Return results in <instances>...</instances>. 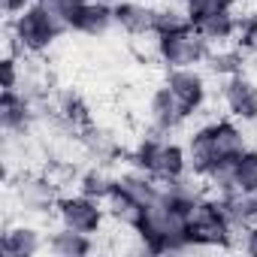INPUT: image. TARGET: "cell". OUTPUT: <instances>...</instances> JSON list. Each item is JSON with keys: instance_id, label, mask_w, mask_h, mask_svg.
Wrapping results in <instances>:
<instances>
[{"instance_id": "obj_1", "label": "cell", "mask_w": 257, "mask_h": 257, "mask_svg": "<svg viewBox=\"0 0 257 257\" xmlns=\"http://www.w3.org/2000/svg\"><path fill=\"white\" fill-rule=\"evenodd\" d=\"M245 149H248V137L239 127V121L230 118V115L227 118H212V121L200 124L197 131L185 140L188 167L200 179H209L221 167L233 164Z\"/></svg>"}, {"instance_id": "obj_2", "label": "cell", "mask_w": 257, "mask_h": 257, "mask_svg": "<svg viewBox=\"0 0 257 257\" xmlns=\"http://www.w3.org/2000/svg\"><path fill=\"white\" fill-rule=\"evenodd\" d=\"M188 221H191V215L173 209L161 197L158 203H152L146 209V218L137 227L140 251H146V254H185V251H191Z\"/></svg>"}, {"instance_id": "obj_3", "label": "cell", "mask_w": 257, "mask_h": 257, "mask_svg": "<svg viewBox=\"0 0 257 257\" xmlns=\"http://www.w3.org/2000/svg\"><path fill=\"white\" fill-rule=\"evenodd\" d=\"M7 34H10V49L16 55H43L64 34H70V28L61 19H55L43 4H31L22 16L10 19Z\"/></svg>"}, {"instance_id": "obj_4", "label": "cell", "mask_w": 257, "mask_h": 257, "mask_svg": "<svg viewBox=\"0 0 257 257\" xmlns=\"http://www.w3.org/2000/svg\"><path fill=\"white\" fill-rule=\"evenodd\" d=\"M127 161H131V167L146 170L161 185L176 182V179H182V176L191 173L185 143H176V140H170L164 134H155V131L134 146V152L127 155Z\"/></svg>"}, {"instance_id": "obj_5", "label": "cell", "mask_w": 257, "mask_h": 257, "mask_svg": "<svg viewBox=\"0 0 257 257\" xmlns=\"http://www.w3.org/2000/svg\"><path fill=\"white\" fill-rule=\"evenodd\" d=\"M239 227H233V221L227 218L218 194H206L200 200V206L194 209L191 221H188V242L191 251H212V248H239Z\"/></svg>"}, {"instance_id": "obj_6", "label": "cell", "mask_w": 257, "mask_h": 257, "mask_svg": "<svg viewBox=\"0 0 257 257\" xmlns=\"http://www.w3.org/2000/svg\"><path fill=\"white\" fill-rule=\"evenodd\" d=\"M191 28L206 37L212 46H224V43H236L239 34V16L236 7L227 4V0H194V4L185 7Z\"/></svg>"}, {"instance_id": "obj_7", "label": "cell", "mask_w": 257, "mask_h": 257, "mask_svg": "<svg viewBox=\"0 0 257 257\" xmlns=\"http://www.w3.org/2000/svg\"><path fill=\"white\" fill-rule=\"evenodd\" d=\"M209 52H212V43L206 37H200L194 28L155 37V55H158V61L167 70H176V67H203L206 58H209Z\"/></svg>"}, {"instance_id": "obj_8", "label": "cell", "mask_w": 257, "mask_h": 257, "mask_svg": "<svg viewBox=\"0 0 257 257\" xmlns=\"http://www.w3.org/2000/svg\"><path fill=\"white\" fill-rule=\"evenodd\" d=\"M55 218L64 224V227H73V230H82V233H91L97 236L106 224V206L82 191L76 194H61L58 197V206H55Z\"/></svg>"}, {"instance_id": "obj_9", "label": "cell", "mask_w": 257, "mask_h": 257, "mask_svg": "<svg viewBox=\"0 0 257 257\" xmlns=\"http://www.w3.org/2000/svg\"><path fill=\"white\" fill-rule=\"evenodd\" d=\"M170 91L176 94V100L182 103L185 115L194 118L206 109L209 103V82H206V73L200 67H176V70H167V79Z\"/></svg>"}, {"instance_id": "obj_10", "label": "cell", "mask_w": 257, "mask_h": 257, "mask_svg": "<svg viewBox=\"0 0 257 257\" xmlns=\"http://www.w3.org/2000/svg\"><path fill=\"white\" fill-rule=\"evenodd\" d=\"M58 185L49 179V176H34V173H25L16 179L13 185V200L16 206L25 212V215H49L55 212L58 206Z\"/></svg>"}, {"instance_id": "obj_11", "label": "cell", "mask_w": 257, "mask_h": 257, "mask_svg": "<svg viewBox=\"0 0 257 257\" xmlns=\"http://www.w3.org/2000/svg\"><path fill=\"white\" fill-rule=\"evenodd\" d=\"M37 115H40V103L34 97H28L19 88H4V94H0V127H4L7 140L25 137L34 127Z\"/></svg>"}, {"instance_id": "obj_12", "label": "cell", "mask_w": 257, "mask_h": 257, "mask_svg": "<svg viewBox=\"0 0 257 257\" xmlns=\"http://www.w3.org/2000/svg\"><path fill=\"white\" fill-rule=\"evenodd\" d=\"M221 103L230 118H236L242 124L257 121V79H251L248 73L221 79Z\"/></svg>"}, {"instance_id": "obj_13", "label": "cell", "mask_w": 257, "mask_h": 257, "mask_svg": "<svg viewBox=\"0 0 257 257\" xmlns=\"http://www.w3.org/2000/svg\"><path fill=\"white\" fill-rule=\"evenodd\" d=\"M188 121L182 103L176 100V94L170 91V85H158L149 97V124L155 134H164V137H173L176 131H182Z\"/></svg>"}, {"instance_id": "obj_14", "label": "cell", "mask_w": 257, "mask_h": 257, "mask_svg": "<svg viewBox=\"0 0 257 257\" xmlns=\"http://www.w3.org/2000/svg\"><path fill=\"white\" fill-rule=\"evenodd\" d=\"M115 28L127 37H155V4L149 0H115Z\"/></svg>"}, {"instance_id": "obj_15", "label": "cell", "mask_w": 257, "mask_h": 257, "mask_svg": "<svg viewBox=\"0 0 257 257\" xmlns=\"http://www.w3.org/2000/svg\"><path fill=\"white\" fill-rule=\"evenodd\" d=\"M43 248H49V236H43L34 224H7L0 233V254L4 257H34Z\"/></svg>"}, {"instance_id": "obj_16", "label": "cell", "mask_w": 257, "mask_h": 257, "mask_svg": "<svg viewBox=\"0 0 257 257\" xmlns=\"http://www.w3.org/2000/svg\"><path fill=\"white\" fill-rule=\"evenodd\" d=\"M109 31H115V7L112 4H97V0H88V4L79 10V16L73 19V34L100 40Z\"/></svg>"}, {"instance_id": "obj_17", "label": "cell", "mask_w": 257, "mask_h": 257, "mask_svg": "<svg viewBox=\"0 0 257 257\" xmlns=\"http://www.w3.org/2000/svg\"><path fill=\"white\" fill-rule=\"evenodd\" d=\"M103 206H106V215H109L112 224H118V227H124V230H134V233H137V227L143 224L146 209H149V206H143L140 200H134L127 191H121L118 185H115L112 194L103 200Z\"/></svg>"}, {"instance_id": "obj_18", "label": "cell", "mask_w": 257, "mask_h": 257, "mask_svg": "<svg viewBox=\"0 0 257 257\" xmlns=\"http://www.w3.org/2000/svg\"><path fill=\"white\" fill-rule=\"evenodd\" d=\"M115 185H118L121 191H127L134 200H140L143 206L158 203V200H161V191H164V185H161L158 179H152V176H149L146 170H140V167H131V170L118 173V176H115Z\"/></svg>"}, {"instance_id": "obj_19", "label": "cell", "mask_w": 257, "mask_h": 257, "mask_svg": "<svg viewBox=\"0 0 257 257\" xmlns=\"http://www.w3.org/2000/svg\"><path fill=\"white\" fill-rule=\"evenodd\" d=\"M49 251L55 257H85L94 251V236L61 224L58 230L49 233Z\"/></svg>"}, {"instance_id": "obj_20", "label": "cell", "mask_w": 257, "mask_h": 257, "mask_svg": "<svg viewBox=\"0 0 257 257\" xmlns=\"http://www.w3.org/2000/svg\"><path fill=\"white\" fill-rule=\"evenodd\" d=\"M245 64H248V55L236 43H224V46H212L203 67L218 79H230L236 73H245Z\"/></svg>"}, {"instance_id": "obj_21", "label": "cell", "mask_w": 257, "mask_h": 257, "mask_svg": "<svg viewBox=\"0 0 257 257\" xmlns=\"http://www.w3.org/2000/svg\"><path fill=\"white\" fill-rule=\"evenodd\" d=\"M230 191H242V194H251L257 191V149H245L233 167H230Z\"/></svg>"}, {"instance_id": "obj_22", "label": "cell", "mask_w": 257, "mask_h": 257, "mask_svg": "<svg viewBox=\"0 0 257 257\" xmlns=\"http://www.w3.org/2000/svg\"><path fill=\"white\" fill-rule=\"evenodd\" d=\"M76 188L82 191V194H88V197H94V200H106L109 194H112V188H115V176L103 167V164H97V167H88L79 179H76Z\"/></svg>"}, {"instance_id": "obj_23", "label": "cell", "mask_w": 257, "mask_h": 257, "mask_svg": "<svg viewBox=\"0 0 257 257\" xmlns=\"http://www.w3.org/2000/svg\"><path fill=\"white\" fill-rule=\"evenodd\" d=\"M191 28V19H188V10L182 4H161L155 7V37H164V34H176V31H185Z\"/></svg>"}, {"instance_id": "obj_24", "label": "cell", "mask_w": 257, "mask_h": 257, "mask_svg": "<svg viewBox=\"0 0 257 257\" xmlns=\"http://www.w3.org/2000/svg\"><path fill=\"white\" fill-rule=\"evenodd\" d=\"M236 46L248 55V64H257V13H251V16H239Z\"/></svg>"}, {"instance_id": "obj_25", "label": "cell", "mask_w": 257, "mask_h": 257, "mask_svg": "<svg viewBox=\"0 0 257 257\" xmlns=\"http://www.w3.org/2000/svg\"><path fill=\"white\" fill-rule=\"evenodd\" d=\"M40 4H43L55 19H61V22L70 28V34H73V19L79 16V10L88 4V0H40Z\"/></svg>"}, {"instance_id": "obj_26", "label": "cell", "mask_w": 257, "mask_h": 257, "mask_svg": "<svg viewBox=\"0 0 257 257\" xmlns=\"http://www.w3.org/2000/svg\"><path fill=\"white\" fill-rule=\"evenodd\" d=\"M0 67H4V88H19V82H22V61L16 55H7Z\"/></svg>"}, {"instance_id": "obj_27", "label": "cell", "mask_w": 257, "mask_h": 257, "mask_svg": "<svg viewBox=\"0 0 257 257\" xmlns=\"http://www.w3.org/2000/svg\"><path fill=\"white\" fill-rule=\"evenodd\" d=\"M239 248L251 257H257V221H251L248 227H242L239 233Z\"/></svg>"}, {"instance_id": "obj_28", "label": "cell", "mask_w": 257, "mask_h": 257, "mask_svg": "<svg viewBox=\"0 0 257 257\" xmlns=\"http://www.w3.org/2000/svg\"><path fill=\"white\" fill-rule=\"evenodd\" d=\"M0 4H4V16L7 19H16V16H22L34 0H0Z\"/></svg>"}, {"instance_id": "obj_29", "label": "cell", "mask_w": 257, "mask_h": 257, "mask_svg": "<svg viewBox=\"0 0 257 257\" xmlns=\"http://www.w3.org/2000/svg\"><path fill=\"white\" fill-rule=\"evenodd\" d=\"M176 4H182V7H188V4H194V0H176Z\"/></svg>"}, {"instance_id": "obj_30", "label": "cell", "mask_w": 257, "mask_h": 257, "mask_svg": "<svg viewBox=\"0 0 257 257\" xmlns=\"http://www.w3.org/2000/svg\"><path fill=\"white\" fill-rule=\"evenodd\" d=\"M97 4H115V0H97Z\"/></svg>"}, {"instance_id": "obj_31", "label": "cell", "mask_w": 257, "mask_h": 257, "mask_svg": "<svg viewBox=\"0 0 257 257\" xmlns=\"http://www.w3.org/2000/svg\"><path fill=\"white\" fill-rule=\"evenodd\" d=\"M227 4H233V7H236V4H242V0H227Z\"/></svg>"}, {"instance_id": "obj_32", "label": "cell", "mask_w": 257, "mask_h": 257, "mask_svg": "<svg viewBox=\"0 0 257 257\" xmlns=\"http://www.w3.org/2000/svg\"><path fill=\"white\" fill-rule=\"evenodd\" d=\"M251 7H254V13H257V0H251Z\"/></svg>"}, {"instance_id": "obj_33", "label": "cell", "mask_w": 257, "mask_h": 257, "mask_svg": "<svg viewBox=\"0 0 257 257\" xmlns=\"http://www.w3.org/2000/svg\"><path fill=\"white\" fill-rule=\"evenodd\" d=\"M149 4H158V0H149Z\"/></svg>"}, {"instance_id": "obj_34", "label": "cell", "mask_w": 257, "mask_h": 257, "mask_svg": "<svg viewBox=\"0 0 257 257\" xmlns=\"http://www.w3.org/2000/svg\"><path fill=\"white\" fill-rule=\"evenodd\" d=\"M34 4H40V0H34Z\"/></svg>"}]
</instances>
